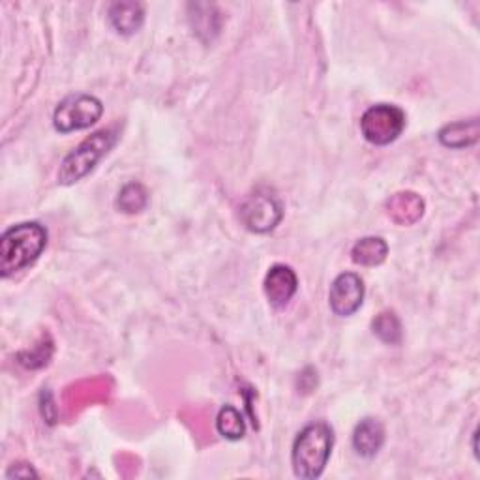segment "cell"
<instances>
[{
    "instance_id": "1",
    "label": "cell",
    "mask_w": 480,
    "mask_h": 480,
    "mask_svg": "<svg viewBox=\"0 0 480 480\" xmlns=\"http://www.w3.org/2000/svg\"><path fill=\"white\" fill-rule=\"evenodd\" d=\"M48 246V229L38 222L12 226L0 238V274L8 278L34 265Z\"/></svg>"
},
{
    "instance_id": "2",
    "label": "cell",
    "mask_w": 480,
    "mask_h": 480,
    "mask_svg": "<svg viewBox=\"0 0 480 480\" xmlns=\"http://www.w3.org/2000/svg\"><path fill=\"white\" fill-rule=\"evenodd\" d=\"M334 431L326 422H314L304 428L293 443L291 464L298 478H317L331 460Z\"/></svg>"
},
{
    "instance_id": "16",
    "label": "cell",
    "mask_w": 480,
    "mask_h": 480,
    "mask_svg": "<svg viewBox=\"0 0 480 480\" xmlns=\"http://www.w3.org/2000/svg\"><path fill=\"white\" fill-rule=\"evenodd\" d=\"M372 329L374 334L388 343V345H398L402 342L404 331H402V323L395 312H381L374 321H372Z\"/></svg>"
},
{
    "instance_id": "14",
    "label": "cell",
    "mask_w": 480,
    "mask_h": 480,
    "mask_svg": "<svg viewBox=\"0 0 480 480\" xmlns=\"http://www.w3.org/2000/svg\"><path fill=\"white\" fill-rule=\"evenodd\" d=\"M216 430L222 435V438L229 441H238L244 438L246 424H244L243 414H240L233 405H226L220 409V413H218Z\"/></svg>"
},
{
    "instance_id": "3",
    "label": "cell",
    "mask_w": 480,
    "mask_h": 480,
    "mask_svg": "<svg viewBox=\"0 0 480 480\" xmlns=\"http://www.w3.org/2000/svg\"><path fill=\"white\" fill-rule=\"evenodd\" d=\"M117 139L119 136L111 128L100 129V132L86 138L62 160L58 169V184L72 186L84 179L100 164V160L109 155V150L115 147Z\"/></svg>"
},
{
    "instance_id": "11",
    "label": "cell",
    "mask_w": 480,
    "mask_h": 480,
    "mask_svg": "<svg viewBox=\"0 0 480 480\" xmlns=\"http://www.w3.org/2000/svg\"><path fill=\"white\" fill-rule=\"evenodd\" d=\"M388 216L400 226H411L419 222L424 214V201L419 193L402 191L388 201Z\"/></svg>"
},
{
    "instance_id": "8",
    "label": "cell",
    "mask_w": 480,
    "mask_h": 480,
    "mask_svg": "<svg viewBox=\"0 0 480 480\" xmlns=\"http://www.w3.org/2000/svg\"><path fill=\"white\" fill-rule=\"evenodd\" d=\"M263 289L274 308H283L288 307L289 300L295 297L298 289V278L291 267L274 265L265 276Z\"/></svg>"
},
{
    "instance_id": "9",
    "label": "cell",
    "mask_w": 480,
    "mask_h": 480,
    "mask_svg": "<svg viewBox=\"0 0 480 480\" xmlns=\"http://www.w3.org/2000/svg\"><path fill=\"white\" fill-rule=\"evenodd\" d=\"M385 445V426L378 419H364L353 431V449L362 458H374Z\"/></svg>"
},
{
    "instance_id": "4",
    "label": "cell",
    "mask_w": 480,
    "mask_h": 480,
    "mask_svg": "<svg viewBox=\"0 0 480 480\" xmlns=\"http://www.w3.org/2000/svg\"><path fill=\"white\" fill-rule=\"evenodd\" d=\"M405 111L398 105L378 103L366 109L360 119V132L368 143L385 147L395 143L405 129Z\"/></svg>"
},
{
    "instance_id": "12",
    "label": "cell",
    "mask_w": 480,
    "mask_h": 480,
    "mask_svg": "<svg viewBox=\"0 0 480 480\" xmlns=\"http://www.w3.org/2000/svg\"><path fill=\"white\" fill-rule=\"evenodd\" d=\"M480 136V126L478 119H469V120H458L452 124H447L440 129V143L447 148H467L473 147L478 141Z\"/></svg>"
},
{
    "instance_id": "15",
    "label": "cell",
    "mask_w": 480,
    "mask_h": 480,
    "mask_svg": "<svg viewBox=\"0 0 480 480\" xmlns=\"http://www.w3.org/2000/svg\"><path fill=\"white\" fill-rule=\"evenodd\" d=\"M148 203V191L141 182H128L117 195V209L124 214H139Z\"/></svg>"
},
{
    "instance_id": "18",
    "label": "cell",
    "mask_w": 480,
    "mask_h": 480,
    "mask_svg": "<svg viewBox=\"0 0 480 480\" xmlns=\"http://www.w3.org/2000/svg\"><path fill=\"white\" fill-rule=\"evenodd\" d=\"M8 478H31V476H38V473L29 466V464H13L8 473H6Z\"/></svg>"
},
{
    "instance_id": "6",
    "label": "cell",
    "mask_w": 480,
    "mask_h": 480,
    "mask_svg": "<svg viewBox=\"0 0 480 480\" xmlns=\"http://www.w3.org/2000/svg\"><path fill=\"white\" fill-rule=\"evenodd\" d=\"M103 115V103L91 94H72L64 98L53 115V124L57 132L70 134L77 129L91 128Z\"/></svg>"
},
{
    "instance_id": "17",
    "label": "cell",
    "mask_w": 480,
    "mask_h": 480,
    "mask_svg": "<svg viewBox=\"0 0 480 480\" xmlns=\"http://www.w3.org/2000/svg\"><path fill=\"white\" fill-rule=\"evenodd\" d=\"M51 355H53V349H48V351H46V345L40 343L36 347V351H32V353L31 351L29 353H21L19 359H21V362H23L29 368H40V366L49 362Z\"/></svg>"
},
{
    "instance_id": "7",
    "label": "cell",
    "mask_w": 480,
    "mask_h": 480,
    "mask_svg": "<svg viewBox=\"0 0 480 480\" xmlns=\"http://www.w3.org/2000/svg\"><path fill=\"white\" fill-rule=\"evenodd\" d=\"M364 281L355 272H343L336 276L329 291L331 310L340 317H349L360 310L364 302Z\"/></svg>"
},
{
    "instance_id": "5",
    "label": "cell",
    "mask_w": 480,
    "mask_h": 480,
    "mask_svg": "<svg viewBox=\"0 0 480 480\" xmlns=\"http://www.w3.org/2000/svg\"><path fill=\"white\" fill-rule=\"evenodd\" d=\"M240 222L252 233L265 235L278 227L283 218V205L269 188H257L238 209Z\"/></svg>"
},
{
    "instance_id": "13",
    "label": "cell",
    "mask_w": 480,
    "mask_h": 480,
    "mask_svg": "<svg viewBox=\"0 0 480 480\" xmlns=\"http://www.w3.org/2000/svg\"><path fill=\"white\" fill-rule=\"evenodd\" d=\"M388 255V244L381 236H364L351 250L353 263L360 267H379Z\"/></svg>"
},
{
    "instance_id": "10",
    "label": "cell",
    "mask_w": 480,
    "mask_h": 480,
    "mask_svg": "<svg viewBox=\"0 0 480 480\" xmlns=\"http://www.w3.org/2000/svg\"><path fill=\"white\" fill-rule=\"evenodd\" d=\"M109 21L119 34L132 36L145 23V8L139 3H113L109 6Z\"/></svg>"
}]
</instances>
